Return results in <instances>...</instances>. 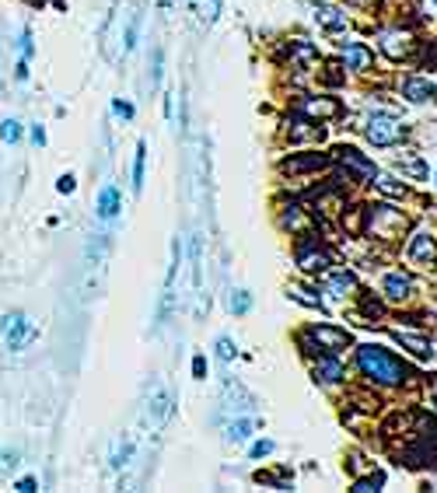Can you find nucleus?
<instances>
[{"instance_id":"obj_6","label":"nucleus","mask_w":437,"mask_h":493,"mask_svg":"<svg viewBox=\"0 0 437 493\" xmlns=\"http://www.w3.org/2000/svg\"><path fill=\"white\" fill-rule=\"evenodd\" d=\"M406 256H410L413 263H420V266H437V242L427 231H417V235L410 238Z\"/></svg>"},{"instance_id":"obj_3","label":"nucleus","mask_w":437,"mask_h":493,"mask_svg":"<svg viewBox=\"0 0 437 493\" xmlns=\"http://www.w3.org/2000/svg\"><path fill=\"white\" fill-rule=\"evenodd\" d=\"M364 133H367V140H371L374 147H392V144H399V140L406 137V126H402L395 116H388V112H374V116L367 119Z\"/></svg>"},{"instance_id":"obj_7","label":"nucleus","mask_w":437,"mask_h":493,"mask_svg":"<svg viewBox=\"0 0 437 493\" xmlns=\"http://www.w3.org/2000/svg\"><path fill=\"white\" fill-rule=\"evenodd\" d=\"M367 220L381 238H392V227H402V213H395L392 206H367Z\"/></svg>"},{"instance_id":"obj_34","label":"nucleus","mask_w":437,"mask_h":493,"mask_svg":"<svg viewBox=\"0 0 437 493\" xmlns=\"http://www.w3.org/2000/svg\"><path fill=\"white\" fill-rule=\"evenodd\" d=\"M18 49H21V60H28V56H32V32H28V28L21 32V39H18Z\"/></svg>"},{"instance_id":"obj_41","label":"nucleus","mask_w":437,"mask_h":493,"mask_svg":"<svg viewBox=\"0 0 437 493\" xmlns=\"http://www.w3.org/2000/svg\"><path fill=\"white\" fill-rule=\"evenodd\" d=\"M192 375H196V378H207V357H196V361H192Z\"/></svg>"},{"instance_id":"obj_2","label":"nucleus","mask_w":437,"mask_h":493,"mask_svg":"<svg viewBox=\"0 0 437 493\" xmlns=\"http://www.w3.org/2000/svg\"><path fill=\"white\" fill-rule=\"evenodd\" d=\"M343 347H350V332L336 325H312L308 332H301V350L308 354H340Z\"/></svg>"},{"instance_id":"obj_25","label":"nucleus","mask_w":437,"mask_h":493,"mask_svg":"<svg viewBox=\"0 0 437 493\" xmlns=\"http://www.w3.org/2000/svg\"><path fill=\"white\" fill-rule=\"evenodd\" d=\"M357 287V280H353V273H333L329 277V294H336V297H347L350 291Z\"/></svg>"},{"instance_id":"obj_1","label":"nucleus","mask_w":437,"mask_h":493,"mask_svg":"<svg viewBox=\"0 0 437 493\" xmlns=\"http://www.w3.org/2000/svg\"><path fill=\"white\" fill-rule=\"evenodd\" d=\"M357 368H360L364 378H371V382H378V385H402L406 375H410L388 350H381V347H374V343H367V347L357 350Z\"/></svg>"},{"instance_id":"obj_30","label":"nucleus","mask_w":437,"mask_h":493,"mask_svg":"<svg viewBox=\"0 0 437 493\" xmlns=\"http://www.w3.org/2000/svg\"><path fill=\"white\" fill-rule=\"evenodd\" d=\"M221 14V0H199V21L203 25H214Z\"/></svg>"},{"instance_id":"obj_4","label":"nucleus","mask_w":437,"mask_h":493,"mask_svg":"<svg viewBox=\"0 0 437 493\" xmlns=\"http://www.w3.org/2000/svg\"><path fill=\"white\" fill-rule=\"evenodd\" d=\"M0 332H4V339H7L11 350H21L25 343L35 339V325L28 322L25 311H7V315L0 318Z\"/></svg>"},{"instance_id":"obj_8","label":"nucleus","mask_w":437,"mask_h":493,"mask_svg":"<svg viewBox=\"0 0 437 493\" xmlns=\"http://www.w3.org/2000/svg\"><path fill=\"white\" fill-rule=\"evenodd\" d=\"M343 63H347V70L364 74V70L374 67V53H371V46H364V42H347V46H343Z\"/></svg>"},{"instance_id":"obj_10","label":"nucleus","mask_w":437,"mask_h":493,"mask_svg":"<svg viewBox=\"0 0 437 493\" xmlns=\"http://www.w3.org/2000/svg\"><path fill=\"white\" fill-rule=\"evenodd\" d=\"M312 11H315V21H319L326 32H343V28H347V14H343L340 7H333V4H315Z\"/></svg>"},{"instance_id":"obj_9","label":"nucleus","mask_w":437,"mask_h":493,"mask_svg":"<svg viewBox=\"0 0 437 493\" xmlns=\"http://www.w3.org/2000/svg\"><path fill=\"white\" fill-rule=\"evenodd\" d=\"M297 266H301L304 273H319V270H326V266H329V256H326L319 245L301 242V249H297Z\"/></svg>"},{"instance_id":"obj_40","label":"nucleus","mask_w":437,"mask_h":493,"mask_svg":"<svg viewBox=\"0 0 437 493\" xmlns=\"http://www.w3.org/2000/svg\"><path fill=\"white\" fill-rule=\"evenodd\" d=\"M151 85H161V53H154V70H151Z\"/></svg>"},{"instance_id":"obj_26","label":"nucleus","mask_w":437,"mask_h":493,"mask_svg":"<svg viewBox=\"0 0 437 493\" xmlns=\"http://www.w3.org/2000/svg\"><path fill=\"white\" fill-rule=\"evenodd\" d=\"M137 39H140V14H130L126 32H123V49L133 53V49H137Z\"/></svg>"},{"instance_id":"obj_19","label":"nucleus","mask_w":437,"mask_h":493,"mask_svg":"<svg viewBox=\"0 0 437 493\" xmlns=\"http://www.w3.org/2000/svg\"><path fill=\"white\" fill-rule=\"evenodd\" d=\"M395 339H399L410 354H417L420 361H431V357H434V350H431V343H427L424 336H413V332H395Z\"/></svg>"},{"instance_id":"obj_11","label":"nucleus","mask_w":437,"mask_h":493,"mask_svg":"<svg viewBox=\"0 0 437 493\" xmlns=\"http://www.w3.org/2000/svg\"><path fill=\"white\" fill-rule=\"evenodd\" d=\"M312 375H315V382H322V385H336V382H343V364L336 361V357H322L315 368H312Z\"/></svg>"},{"instance_id":"obj_20","label":"nucleus","mask_w":437,"mask_h":493,"mask_svg":"<svg viewBox=\"0 0 437 493\" xmlns=\"http://www.w3.org/2000/svg\"><path fill=\"white\" fill-rule=\"evenodd\" d=\"M326 130L308 123V119H294V130H290V140H322Z\"/></svg>"},{"instance_id":"obj_36","label":"nucleus","mask_w":437,"mask_h":493,"mask_svg":"<svg viewBox=\"0 0 437 493\" xmlns=\"http://www.w3.org/2000/svg\"><path fill=\"white\" fill-rule=\"evenodd\" d=\"M56 189H60V193H74V189H78V179H74V175H60V179H56Z\"/></svg>"},{"instance_id":"obj_44","label":"nucleus","mask_w":437,"mask_h":493,"mask_svg":"<svg viewBox=\"0 0 437 493\" xmlns=\"http://www.w3.org/2000/svg\"><path fill=\"white\" fill-rule=\"evenodd\" d=\"M434 4H437V0H434Z\"/></svg>"},{"instance_id":"obj_12","label":"nucleus","mask_w":437,"mask_h":493,"mask_svg":"<svg viewBox=\"0 0 437 493\" xmlns=\"http://www.w3.org/2000/svg\"><path fill=\"white\" fill-rule=\"evenodd\" d=\"M402 95H406L410 101H417V105H420V101H431V99H434L437 88L431 85V81H427V77H406V81H402Z\"/></svg>"},{"instance_id":"obj_32","label":"nucleus","mask_w":437,"mask_h":493,"mask_svg":"<svg viewBox=\"0 0 437 493\" xmlns=\"http://www.w3.org/2000/svg\"><path fill=\"white\" fill-rule=\"evenodd\" d=\"M235 354H238L235 339H231V336H221V339H217V361L228 364V361H235Z\"/></svg>"},{"instance_id":"obj_15","label":"nucleus","mask_w":437,"mask_h":493,"mask_svg":"<svg viewBox=\"0 0 437 493\" xmlns=\"http://www.w3.org/2000/svg\"><path fill=\"white\" fill-rule=\"evenodd\" d=\"M130 458H133V441H130V437H116V441H112L109 466L119 473V469H126V466H130Z\"/></svg>"},{"instance_id":"obj_28","label":"nucleus","mask_w":437,"mask_h":493,"mask_svg":"<svg viewBox=\"0 0 437 493\" xmlns=\"http://www.w3.org/2000/svg\"><path fill=\"white\" fill-rule=\"evenodd\" d=\"M228 308L235 311V315H245L249 308H252V297H249V291H231V297H228Z\"/></svg>"},{"instance_id":"obj_37","label":"nucleus","mask_w":437,"mask_h":493,"mask_svg":"<svg viewBox=\"0 0 437 493\" xmlns=\"http://www.w3.org/2000/svg\"><path fill=\"white\" fill-rule=\"evenodd\" d=\"M35 487H39V480H35V476H25V480H18V483H14V490H21V493H32Z\"/></svg>"},{"instance_id":"obj_35","label":"nucleus","mask_w":437,"mask_h":493,"mask_svg":"<svg viewBox=\"0 0 437 493\" xmlns=\"http://www.w3.org/2000/svg\"><path fill=\"white\" fill-rule=\"evenodd\" d=\"M112 112H116V116H119V119H133V105H130V101H112Z\"/></svg>"},{"instance_id":"obj_13","label":"nucleus","mask_w":437,"mask_h":493,"mask_svg":"<svg viewBox=\"0 0 437 493\" xmlns=\"http://www.w3.org/2000/svg\"><path fill=\"white\" fill-rule=\"evenodd\" d=\"M378 42H381V49H385L388 60H402V56L410 53V39H406L402 32H381Z\"/></svg>"},{"instance_id":"obj_38","label":"nucleus","mask_w":437,"mask_h":493,"mask_svg":"<svg viewBox=\"0 0 437 493\" xmlns=\"http://www.w3.org/2000/svg\"><path fill=\"white\" fill-rule=\"evenodd\" d=\"M14 466H18V451H4V455H0V469L7 473V469H14Z\"/></svg>"},{"instance_id":"obj_39","label":"nucleus","mask_w":437,"mask_h":493,"mask_svg":"<svg viewBox=\"0 0 437 493\" xmlns=\"http://www.w3.org/2000/svg\"><path fill=\"white\" fill-rule=\"evenodd\" d=\"M273 451V441H256L252 444V458H262V455H269Z\"/></svg>"},{"instance_id":"obj_23","label":"nucleus","mask_w":437,"mask_h":493,"mask_svg":"<svg viewBox=\"0 0 437 493\" xmlns=\"http://www.w3.org/2000/svg\"><path fill=\"white\" fill-rule=\"evenodd\" d=\"M287 297H294V301L304 304V308H322V297L315 294V291H308V287H301V284H290V287H287Z\"/></svg>"},{"instance_id":"obj_17","label":"nucleus","mask_w":437,"mask_h":493,"mask_svg":"<svg viewBox=\"0 0 437 493\" xmlns=\"http://www.w3.org/2000/svg\"><path fill=\"white\" fill-rule=\"evenodd\" d=\"M301 112L312 116V119H315V116H319V119H329V116L340 112V105H336L333 99H304L301 101Z\"/></svg>"},{"instance_id":"obj_21","label":"nucleus","mask_w":437,"mask_h":493,"mask_svg":"<svg viewBox=\"0 0 437 493\" xmlns=\"http://www.w3.org/2000/svg\"><path fill=\"white\" fill-rule=\"evenodd\" d=\"M395 168H399L402 175H413V179H424V175H427V165H424V158H417V154H402V158L395 161Z\"/></svg>"},{"instance_id":"obj_27","label":"nucleus","mask_w":437,"mask_h":493,"mask_svg":"<svg viewBox=\"0 0 437 493\" xmlns=\"http://www.w3.org/2000/svg\"><path fill=\"white\" fill-rule=\"evenodd\" d=\"M374 186H378L385 196H406V186H402L399 179H392V175H374Z\"/></svg>"},{"instance_id":"obj_24","label":"nucleus","mask_w":437,"mask_h":493,"mask_svg":"<svg viewBox=\"0 0 437 493\" xmlns=\"http://www.w3.org/2000/svg\"><path fill=\"white\" fill-rule=\"evenodd\" d=\"M144 165H147V144L140 140L137 144V154H133V189L137 193L144 189Z\"/></svg>"},{"instance_id":"obj_5","label":"nucleus","mask_w":437,"mask_h":493,"mask_svg":"<svg viewBox=\"0 0 437 493\" xmlns=\"http://www.w3.org/2000/svg\"><path fill=\"white\" fill-rule=\"evenodd\" d=\"M336 158H340V165L347 168L353 179H374V175H378L374 161H371V158H364L360 151H353V147H340V151H336Z\"/></svg>"},{"instance_id":"obj_14","label":"nucleus","mask_w":437,"mask_h":493,"mask_svg":"<svg viewBox=\"0 0 437 493\" xmlns=\"http://www.w3.org/2000/svg\"><path fill=\"white\" fill-rule=\"evenodd\" d=\"M385 297H392V301H406L410 297V291H413V280L402 273V270H395V273H388L385 277Z\"/></svg>"},{"instance_id":"obj_31","label":"nucleus","mask_w":437,"mask_h":493,"mask_svg":"<svg viewBox=\"0 0 437 493\" xmlns=\"http://www.w3.org/2000/svg\"><path fill=\"white\" fill-rule=\"evenodd\" d=\"M381 487H385V476L374 473V476H367V480H357V483H353V493H374V490H381Z\"/></svg>"},{"instance_id":"obj_18","label":"nucleus","mask_w":437,"mask_h":493,"mask_svg":"<svg viewBox=\"0 0 437 493\" xmlns=\"http://www.w3.org/2000/svg\"><path fill=\"white\" fill-rule=\"evenodd\" d=\"M326 165H329L326 154H308V158H290V161H283V172L297 175V172H312V168H326Z\"/></svg>"},{"instance_id":"obj_43","label":"nucleus","mask_w":437,"mask_h":493,"mask_svg":"<svg viewBox=\"0 0 437 493\" xmlns=\"http://www.w3.org/2000/svg\"><path fill=\"white\" fill-rule=\"evenodd\" d=\"M434 406H437V382H434Z\"/></svg>"},{"instance_id":"obj_29","label":"nucleus","mask_w":437,"mask_h":493,"mask_svg":"<svg viewBox=\"0 0 437 493\" xmlns=\"http://www.w3.org/2000/svg\"><path fill=\"white\" fill-rule=\"evenodd\" d=\"M0 140L4 144H18L21 140V123L18 119H4L0 123Z\"/></svg>"},{"instance_id":"obj_16","label":"nucleus","mask_w":437,"mask_h":493,"mask_svg":"<svg viewBox=\"0 0 437 493\" xmlns=\"http://www.w3.org/2000/svg\"><path fill=\"white\" fill-rule=\"evenodd\" d=\"M116 213H119V189L116 186H101V193H98V217L112 220Z\"/></svg>"},{"instance_id":"obj_42","label":"nucleus","mask_w":437,"mask_h":493,"mask_svg":"<svg viewBox=\"0 0 437 493\" xmlns=\"http://www.w3.org/2000/svg\"><path fill=\"white\" fill-rule=\"evenodd\" d=\"M32 140H35V144H46V133H42L39 126H32Z\"/></svg>"},{"instance_id":"obj_22","label":"nucleus","mask_w":437,"mask_h":493,"mask_svg":"<svg viewBox=\"0 0 437 493\" xmlns=\"http://www.w3.org/2000/svg\"><path fill=\"white\" fill-rule=\"evenodd\" d=\"M252 430H256V420H235V423H228V441L231 444H245L252 437Z\"/></svg>"},{"instance_id":"obj_33","label":"nucleus","mask_w":437,"mask_h":493,"mask_svg":"<svg viewBox=\"0 0 437 493\" xmlns=\"http://www.w3.org/2000/svg\"><path fill=\"white\" fill-rule=\"evenodd\" d=\"M290 53H294V60H304V63H308V60H315V46H312V42H304V39H297Z\"/></svg>"}]
</instances>
